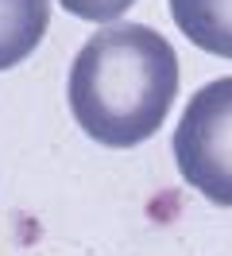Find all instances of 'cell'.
<instances>
[{"instance_id":"cell-1","label":"cell","mask_w":232,"mask_h":256,"mask_svg":"<svg viewBox=\"0 0 232 256\" xmlns=\"http://www.w3.org/2000/svg\"><path fill=\"white\" fill-rule=\"evenodd\" d=\"M178 94V54L155 28L105 24L77 50L66 82L81 132L105 148H136L163 128Z\"/></svg>"},{"instance_id":"cell-2","label":"cell","mask_w":232,"mask_h":256,"mask_svg":"<svg viewBox=\"0 0 232 256\" xmlns=\"http://www.w3.org/2000/svg\"><path fill=\"white\" fill-rule=\"evenodd\" d=\"M170 152L178 175L205 202L232 206V78L209 82L186 101Z\"/></svg>"},{"instance_id":"cell-3","label":"cell","mask_w":232,"mask_h":256,"mask_svg":"<svg viewBox=\"0 0 232 256\" xmlns=\"http://www.w3.org/2000/svg\"><path fill=\"white\" fill-rule=\"evenodd\" d=\"M178 32L194 47L232 58V0H167Z\"/></svg>"},{"instance_id":"cell-4","label":"cell","mask_w":232,"mask_h":256,"mask_svg":"<svg viewBox=\"0 0 232 256\" xmlns=\"http://www.w3.org/2000/svg\"><path fill=\"white\" fill-rule=\"evenodd\" d=\"M50 0H0V70H12L43 43Z\"/></svg>"},{"instance_id":"cell-5","label":"cell","mask_w":232,"mask_h":256,"mask_svg":"<svg viewBox=\"0 0 232 256\" xmlns=\"http://www.w3.org/2000/svg\"><path fill=\"white\" fill-rule=\"evenodd\" d=\"M62 8L77 20H89V24H112L116 16H124L136 0H58Z\"/></svg>"}]
</instances>
